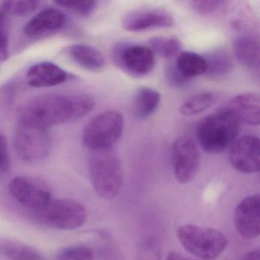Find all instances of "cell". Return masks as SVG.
Here are the masks:
<instances>
[{
  "label": "cell",
  "instance_id": "14",
  "mask_svg": "<svg viewBox=\"0 0 260 260\" xmlns=\"http://www.w3.org/2000/svg\"><path fill=\"white\" fill-rule=\"evenodd\" d=\"M66 18L60 10L48 8L36 14L24 28L28 38H39L52 34L64 26Z\"/></svg>",
  "mask_w": 260,
  "mask_h": 260
},
{
  "label": "cell",
  "instance_id": "6",
  "mask_svg": "<svg viewBox=\"0 0 260 260\" xmlns=\"http://www.w3.org/2000/svg\"><path fill=\"white\" fill-rule=\"evenodd\" d=\"M38 211L39 220L44 225L60 231H74L81 228L87 218L85 207L71 199L51 200Z\"/></svg>",
  "mask_w": 260,
  "mask_h": 260
},
{
  "label": "cell",
  "instance_id": "2",
  "mask_svg": "<svg viewBox=\"0 0 260 260\" xmlns=\"http://www.w3.org/2000/svg\"><path fill=\"white\" fill-rule=\"evenodd\" d=\"M240 124L237 116L228 108L208 115L197 129L201 147L208 153H221L237 139Z\"/></svg>",
  "mask_w": 260,
  "mask_h": 260
},
{
  "label": "cell",
  "instance_id": "7",
  "mask_svg": "<svg viewBox=\"0 0 260 260\" xmlns=\"http://www.w3.org/2000/svg\"><path fill=\"white\" fill-rule=\"evenodd\" d=\"M14 147L21 160L35 164L49 156L52 143L48 129L19 124L15 132Z\"/></svg>",
  "mask_w": 260,
  "mask_h": 260
},
{
  "label": "cell",
  "instance_id": "33",
  "mask_svg": "<svg viewBox=\"0 0 260 260\" xmlns=\"http://www.w3.org/2000/svg\"><path fill=\"white\" fill-rule=\"evenodd\" d=\"M240 260H260L259 249L250 251L245 254Z\"/></svg>",
  "mask_w": 260,
  "mask_h": 260
},
{
  "label": "cell",
  "instance_id": "34",
  "mask_svg": "<svg viewBox=\"0 0 260 260\" xmlns=\"http://www.w3.org/2000/svg\"><path fill=\"white\" fill-rule=\"evenodd\" d=\"M167 260H191L189 258H186L185 255L179 253L177 252H170L167 257Z\"/></svg>",
  "mask_w": 260,
  "mask_h": 260
},
{
  "label": "cell",
  "instance_id": "31",
  "mask_svg": "<svg viewBox=\"0 0 260 260\" xmlns=\"http://www.w3.org/2000/svg\"><path fill=\"white\" fill-rule=\"evenodd\" d=\"M7 13L0 10V59L6 60L9 55V38L7 31Z\"/></svg>",
  "mask_w": 260,
  "mask_h": 260
},
{
  "label": "cell",
  "instance_id": "26",
  "mask_svg": "<svg viewBox=\"0 0 260 260\" xmlns=\"http://www.w3.org/2000/svg\"><path fill=\"white\" fill-rule=\"evenodd\" d=\"M56 260H94L93 251L85 245H75L59 251Z\"/></svg>",
  "mask_w": 260,
  "mask_h": 260
},
{
  "label": "cell",
  "instance_id": "13",
  "mask_svg": "<svg viewBox=\"0 0 260 260\" xmlns=\"http://www.w3.org/2000/svg\"><path fill=\"white\" fill-rule=\"evenodd\" d=\"M173 24L174 20L170 13L154 9L135 10L127 13L122 19L124 29L133 32L170 28Z\"/></svg>",
  "mask_w": 260,
  "mask_h": 260
},
{
  "label": "cell",
  "instance_id": "32",
  "mask_svg": "<svg viewBox=\"0 0 260 260\" xmlns=\"http://www.w3.org/2000/svg\"><path fill=\"white\" fill-rule=\"evenodd\" d=\"M11 167L8 144L5 137L0 134V173L9 172Z\"/></svg>",
  "mask_w": 260,
  "mask_h": 260
},
{
  "label": "cell",
  "instance_id": "1",
  "mask_svg": "<svg viewBox=\"0 0 260 260\" xmlns=\"http://www.w3.org/2000/svg\"><path fill=\"white\" fill-rule=\"evenodd\" d=\"M95 106L86 95L49 94L42 95L24 105L19 112V124L39 128L74 122L90 113Z\"/></svg>",
  "mask_w": 260,
  "mask_h": 260
},
{
  "label": "cell",
  "instance_id": "15",
  "mask_svg": "<svg viewBox=\"0 0 260 260\" xmlns=\"http://www.w3.org/2000/svg\"><path fill=\"white\" fill-rule=\"evenodd\" d=\"M26 79L32 87H53L68 81L70 74L55 63L42 62L30 68Z\"/></svg>",
  "mask_w": 260,
  "mask_h": 260
},
{
  "label": "cell",
  "instance_id": "23",
  "mask_svg": "<svg viewBox=\"0 0 260 260\" xmlns=\"http://www.w3.org/2000/svg\"><path fill=\"white\" fill-rule=\"evenodd\" d=\"M215 95L211 92H200L189 97L179 108V112L184 116L199 115L209 109L215 103Z\"/></svg>",
  "mask_w": 260,
  "mask_h": 260
},
{
  "label": "cell",
  "instance_id": "30",
  "mask_svg": "<svg viewBox=\"0 0 260 260\" xmlns=\"http://www.w3.org/2000/svg\"><path fill=\"white\" fill-rule=\"evenodd\" d=\"M223 2L217 0H203L192 1L191 6L196 13L202 16H208L219 10Z\"/></svg>",
  "mask_w": 260,
  "mask_h": 260
},
{
  "label": "cell",
  "instance_id": "5",
  "mask_svg": "<svg viewBox=\"0 0 260 260\" xmlns=\"http://www.w3.org/2000/svg\"><path fill=\"white\" fill-rule=\"evenodd\" d=\"M124 117L117 111H106L94 117L85 127L83 141L92 152L112 148L122 135Z\"/></svg>",
  "mask_w": 260,
  "mask_h": 260
},
{
  "label": "cell",
  "instance_id": "9",
  "mask_svg": "<svg viewBox=\"0 0 260 260\" xmlns=\"http://www.w3.org/2000/svg\"><path fill=\"white\" fill-rule=\"evenodd\" d=\"M171 159L176 180L180 184L191 182L200 164V153L194 141L185 136L175 140L172 145Z\"/></svg>",
  "mask_w": 260,
  "mask_h": 260
},
{
  "label": "cell",
  "instance_id": "22",
  "mask_svg": "<svg viewBox=\"0 0 260 260\" xmlns=\"http://www.w3.org/2000/svg\"><path fill=\"white\" fill-rule=\"evenodd\" d=\"M205 58L208 63L206 74L211 78L224 77L230 74L232 70L233 63L231 56L225 50H214Z\"/></svg>",
  "mask_w": 260,
  "mask_h": 260
},
{
  "label": "cell",
  "instance_id": "24",
  "mask_svg": "<svg viewBox=\"0 0 260 260\" xmlns=\"http://www.w3.org/2000/svg\"><path fill=\"white\" fill-rule=\"evenodd\" d=\"M149 45L153 52L164 58L170 59L179 55L181 42L176 38L153 37L149 39Z\"/></svg>",
  "mask_w": 260,
  "mask_h": 260
},
{
  "label": "cell",
  "instance_id": "27",
  "mask_svg": "<svg viewBox=\"0 0 260 260\" xmlns=\"http://www.w3.org/2000/svg\"><path fill=\"white\" fill-rule=\"evenodd\" d=\"M39 5L36 0L6 1L3 4V10L7 13L17 16H25L34 12Z\"/></svg>",
  "mask_w": 260,
  "mask_h": 260
},
{
  "label": "cell",
  "instance_id": "12",
  "mask_svg": "<svg viewBox=\"0 0 260 260\" xmlns=\"http://www.w3.org/2000/svg\"><path fill=\"white\" fill-rule=\"evenodd\" d=\"M236 231L243 238L251 240L260 233V196L258 193L244 198L234 214Z\"/></svg>",
  "mask_w": 260,
  "mask_h": 260
},
{
  "label": "cell",
  "instance_id": "28",
  "mask_svg": "<svg viewBox=\"0 0 260 260\" xmlns=\"http://www.w3.org/2000/svg\"><path fill=\"white\" fill-rule=\"evenodd\" d=\"M165 78L167 83L174 88L184 87L191 81L179 71L176 63H168L166 66Z\"/></svg>",
  "mask_w": 260,
  "mask_h": 260
},
{
  "label": "cell",
  "instance_id": "11",
  "mask_svg": "<svg viewBox=\"0 0 260 260\" xmlns=\"http://www.w3.org/2000/svg\"><path fill=\"white\" fill-rule=\"evenodd\" d=\"M229 160L237 171L244 174L258 173L260 168L259 139L254 135L237 138L229 147Z\"/></svg>",
  "mask_w": 260,
  "mask_h": 260
},
{
  "label": "cell",
  "instance_id": "17",
  "mask_svg": "<svg viewBox=\"0 0 260 260\" xmlns=\"http://www.w3.org/2000/svg\"><path fill=\"white\" fill-rule=\"evenodd\" d=\"M68 54L77 65L93 72L104 69L106 60L102 52L93 47L86 45H74L68 48Z\"/></svg>",
  "mask_w": 260,
  "mask_h": 260
},
{
  "label": "cell",
  "instance_id": "3",
  "mask_svg": "<svg viewBox=\"0 0 260 260\" xmlns=\"http://www.w3.org/2000/svg\"><path fill=\"white\" fill-rule=\"evenodd\" d=\"M178 240L185 251L202 260H213L221 255L228 239L220 230L192 223L179 225Z\"/></svg>",
  "mask_w": 260,
  "mask_h": 260
},
{
  "label": "cell",
  "instance_id": "8",
  "mask_svg": "<svg viewBox=\"0 0 260 260\" xmlns=\"http://www.w3.org/2000/svg\"><path fill=\"white\" fill-rule=\"evenodd\" d=\"M112 60L115 66L134 77L150 74L156 63L155 54L149 46L120 42L112 48Z\"/></svg>",
  "mask_w": 260,
  "mask_h": 260
},
{
  "label": "cell",
  "instance_id": "19",
  "mask_svg": "<svg viewBox=\"0 0 260 260\" xmlns=\"http://www.w3.org/2000/svg\"><path fill=\"white\" fill-rule=\"evenodd\" d=\"M0 253L10 260H45L36 248L9 239L0 240Z\"/></svg>",
  "mask_w": 260,
  "mask_h": 260
},
{
  "label": "cell",
  "instance_id": "4",
  "mask_svg": "<svg viewBox=\"0 0 260 260\" xmlns=\"http://www.w3.org/2000/svg\"><path fill=\"white\" fill-rule=\"evenodd\" d=\"M89 173L92 187L100 197L109 200L118 196L122 186L123 172L115 153L110 150L93 152Z\"/></svg>",
  "mask_w": 260,
  "mask_h": 260
},
{
  "label": "cell",
  "instance_id": "21",
  "mask_svg": "<svg viewBox=\"0 0 260 260\" xmlns=\"http://www.w3.org/2000/svg\"><path fill=\"white\" fill-rule=\"evenodd\" d=\"M160 103V95L150 87H143L137 92L135 97V113L139 119L150 117L157 109Z\"/></svg>",
  "mask_w": 260,
  "mask_h": 260
},
{
  "label": "cell",
  "instance_id": "18",
  "mask_svg": "<svg viewBox=\"0 0 260 260\" xmlns=\"http://www.w3.org/2000/svg\"><path fill=\"white\" fill-rule=\"evenodd\" d=\"M234 54L237 60L246 68L258 69L259 68V43L253 36H238L233 43Z\"/></svg>",
  "mask_w": 260,
  "mask_h": 260
},
{
  "label": "cell",
  "instance_id": "16",
  "mask_svg": "<svg viewBox=\"0 0 260 260\" xmlns=\"http://www.w3.org/2000/svg\"><path fill=\"white\" fill-rule=\"evenodd\" d=\"M228 109L240 122L256 126L260 122V96L258 93L249 92L234 97L228 104Z\"/></svg>",
  "mask_w": 260,
  "mask_h": 260
},
{
  "label": "cell",
  "instance_id": "25",
  "mask_svg": "<svg viewBox=\"0 0 260 260\" xmlns=\"http://www.w3.org/2000/svg\"><path fill=\"white\" fill-rule=\"evenodd\" d=\"M54 4L80 17H88L90 16L95 11L97 6V3L95 1H91V0H85V1L60 0V1H56Z\"/></svg>",
  "mask_w": 260,
  "mask_h": 260
},
{
  "label": "cell",
  "instance_id": "10",
  "mask_svg": "<svg viewBox=\"0 0 260 260\" xmlns=\"http://www.w3.org/2000/svg\"><path fill=\"white\" fill-rule=\"evenodd\" d=\"M10 193L19 203L39 211L51 200L52 193L42 181L28 176H16L10 182Z\"/></svg>",
  "mask_w": 260,
  "mask_h": 260
},
{
  "label": "cell",
  "instance_id": "20",
  "mask_svg": "<svg viewBox=\"0 0 260 260\" xmlns=\"http://www.w3.org/2000/svg\"><path fill=\"white\" fill-rule=\"evenodd\" d=\"M175 63L179 71L190 80L206 74L208 70L205 57L191 51L179 53Z\"/></svg>",
  "mask_w": 260,
  "mask_h": 260
},
{
  "label": "cell",
  "instance_id": "29",
  "mask_svg": "<svg viewBox=\"0 0 260 260\" xmlns=\"http://www.w3.org/2000/svg\"><path fill=\"white\" fill-rule=\"evenodd\" d=\"M136 260H162L159 246L150 240L143 242L138 247Z\"/></svg>",
  "mask_w": 260,
  "mask_h": 260
}]
</instances>
